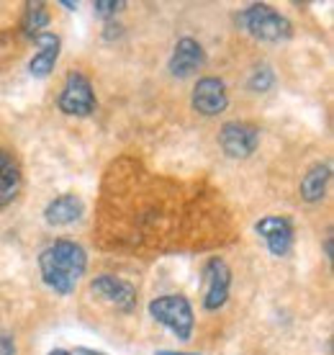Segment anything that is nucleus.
Returning a JSON list of instances; mask_svg holds the SVG:
<instances>
[{
	"label": "nucleus",
	"instance_id": "nucleus-10",
	"mask_svg": "<svg viewBox=\"0 0 334 355\" xmlns=\"http://www.w3.org/2000/svg\"><path fill=\"white\" fill-rule=\"evenodd\" d=\"M206 62V52H203L201 42H195L191 36H183L175 44L173 54H170V62L167 70L173 78H191L195 70H201Z\"/></svg>",
	"mask_w": 334,
	"mask_h": 355
},
{
	"label": "nucleus",
	"instance_id": "nucleus-6",
	"mask_svg": "<svg viewBox=\"0 0 334 355\" xmlns=\"http://www.w3.org/2000/svg\"><path fill=\"white\" fill-rule=\"evenodd\" d=\"M219 144L231 160H247L260 144V129L249 121H227L219 129Z\"/></svg>",
	"mask_w": 334,
	"mask_h": 355
},
{
	"label": "nucleus",
	"instance_id": "nucleus-13",
	"mask_svg": "<svg viewBox=\"0 0 334 355\" xmlns=\"http://www.w3.org/2000/svg\"><path fill=\"white\" fill-rule=\"evenodd\" d=\"M332 180V165L329 162H317L306 170V175L301 178V198L308 204H317L326 196V186Z\"/></svg>",
	"mask_w": 334,
	"mask_h": 355
},
{
	"label": "nucleus",
	"instance_id": "nucleus-20",
	"mask_svg": "<svg viewBox=\"0 0 334 355\" xmlns=\"http://www.w3.org/2000/svg\"><path fill=\"white\" fill-rule=\"evenodd\" d=\"M324 255H326V260H332V237L324 240Z\"/></svg>",
	"mask_w": 334,
	"mask_h": 355
},
{
	"label": "nucleus",
	"instance_id": "nucleus-15",
	"mask_svg": "<svg viewBox=\"0 0 334 355\" xmlns=\"http://www.w3.org/2000/svg\"><path fill=\"white\" fill-rule=\"evenodd\" d=\"M49 26V8L46 3H26V10H24V21H21V28L26 36H39L42 28Z\"/></svg>",
	"mask_w": 334,
	"mask_h": 355
},
{
	"label": "nucleus",
	"instance_id": "nucleus-3",
	"mask_svg": "<svg viewBox=\"0 0 334 355\" xmlns=\"http://www.w3.org/2000/svg\"><path fill=\"white\" fill-rule=\"evenodd\" d=\"M150 314L152 320L170 329L177 340H191V335H193V306L183 293H165V296L152 299Z\"/></svg>",
	"mask_w": 334,
	"mask_h": 355
},
{
	"label": "nucleus",
	"instance_id": "nucleus-1",
	"mask_svg": "<svg viewBox=\"0 0 334 355\" xmlns=\"http://www.w3.org/2000/svg\"><path fill=\"white\" fill-rule=\"evenodd\" d=\"M85 268H88V255L72 240H54L39 252L42 281L60 296H70L78 288Z\"/></svg>",
	"mask_w": 334,
	"mask_h": 355
},
{
	"label": "nucleus",
	"instance_id": "nucleus-21",
	"mask_svg": "<svg viewBox=\"0 0 334 355\" xmlns=\"http://www.w3.org/2000/svg\"><path fill=\"white\" fill-rule=\"evenodd\" d=\"M155 355H198V353H175V350H157Z\"/></svg>",
	"mask_w": 334,
	"mask_h": 355
},
{
	"label": "nucleus",
	"instance_id": "nucleus-19",
	"mask_svg": "<svg viewBox=\"0 0 334 355\" xmlns=\"http://www.w3.org/2000/svg\"><path fill=\"white\" fill-rule=\"evenodd\" d=\"M75 355H108V353H100V350H90V347H78Z\"/></svg>",
	"mask_w": 334,
	"mask_h": 355
},
{
	"label": "nucleus",
	"instance_id": "nucleus-2",
	"mask_svg": "<svg viewBox=\"0 0 334 355\" xmlns=\"http://www.w3.org/2000/svg\"><path fill=\"white\" fill-rule=\"evenodd\" d=\"M239 28L260 42H285L293 34V24L267 3H252L237 13Z\"/></svg>",
	"mask_w": 334,
	"mask_h": 355
},
{
	"label": "nucleus",
	"instance_id": "nucleus-11",
	"mask_svg": "<svg viewBox=\"0 0 334 355\" xmlns=\"http://www.w3.org/2000/svg\"><path fill=\"white\" fill-rule=\"evenodd\" d=\"M34 44H36V54L31 57V62H28V72L34 78H46L54 70L57 60H60V46H62L60 36L42 31L39 36H34Z\"/></svg>",
	"mask_w": 334,
	"mask_h": 355
},
{
	"label": "nucleus",
	"instance_id": "nucleus-5",
	"mask_svg": "<svg viewBox=\"0 0 334 355\" xmlns=\"http://www.w3.org/2000/svg\"><path fill=\"white\" fill-rule=\"evenodd\" d=\"M231 291V268L227 260L211 258L203 266V309L219 311L229 302Z\"/></svg>",
	"mask_w": 334,
	"mask_h": 355
},
{
	"label": "nucleus",
	"instance_id": "nucleus-14",
	"mask_svg": "<svg viewBox=\"0 0 334 355\" xmlns=\"http://www.w3.org/2000/svg\"><path fill=\"white\" fill-rule=\"evenodd\" d=\"M21 183H24V178H21L18 162L6 150H0V209L16 198Z\"/></svg>",
	"mask_w": 334,
	"mask_h": 355
},
{
	"label": "nucleus",
	"instance_id": "nucleus-22",
	"mask_svg": "<svg viewBox=\"0 0 334 355\" xmlns=\"http://www.w3.org/2000/svg\"><path fill=\"white\" fill-rule=\"evenodd\" d=\"M49 355H75V353H70V350H62V347H57V350H52Z\"/></svg>",
	"mask_w": 334,
	"mask_h": 355
},
{
	"label": "nucleus",
	"instance_id": "nucleus-16",
	"mask_svg": "<svg viewBox=\"0 0 334 355\" xmlns=\"http://www.w3.org/2000/svg\"><path fill=\"white\" fill-rule=\"evenodd\" d=\"M273 83H275L273 67H270V64H260V67H255L252 75H249L247 88L252 90V93H267V90L273 88Z\"/></svg>",
	"mask_w": 334,
	"mask_h": 355
},
{
	"label": "nucleus",
	"instance_id": "nucleus-7",
	"mask_svg": "<svg viewBox=\"0 0 334 355\" xmlns=\"http://www.w3.org/2000/svg\"><path fill=\"white\" fill-rule=\"evenodd\" d=\"M90 291L96 293L98 299H103L106 304H111L114 309L123 311V314H129V311L137 309V302H139L137 288H134L129 281L118 278V275H108V273L96 275V278L90 281Z\"/></svg>",
	"mask_w": 334,
	"mask_h": 355
},
{
	"label": "nucleus",
	"instance_id": "nucleus-8",
	"mask_svg": "<svg viewBox=\"0 0 334 355\" xmlns=\"http://www.w3.org/2000/svg\"><path fill=\"white\" fill-rule=\"evenodd\" d=\"M255 232L263 237L273 258H285L293 248V224L285 216H263L255 224Z\"/></svg>",
	"mask_w": 334,
	"mask_h": 355
},
{
	"label": "nucleus",
	"instance_id": "nucleus-4",
	"mask_svg": "<svg viewBox=\"0 0 334 355\" xmlns=\"http://www.w3.org/2000/svg\"><path fill=\"white\" fill-rule=\"evenodd\" d=\"M57 106H60L62 114L80 116V119L93 114L96 111V90H93V83L88 80V75L70 72L64 85H62L60 98H57Z\"/></svg>",
	"mask_w": 334,
	"mask_h": 355
},
{
	"label": "nucleus",
	"instance_id": "nucleus-17",
	"mask_svg": "<svg viewBox=\"0 0 334 355\" xmlns=\"http://www.w3.org/2000/svg\"><path fill=\"white\" fill-rule=\"evenodd\" d=\"M123 6H126L123 0H96V3H93V8H96V13L100 18L116 16V13H118V10H121Z\"/></svg>",
	"mask_w": 334,
	"mask_h": 355
},
{
	"label": "nucleus",
	"instance_id": "nucleus-12",
	"mask_svg": "<svg viewBox=\"0 0 334 355\" xmlns=\"http://www.w3.org/2000/svg\"><path fill=\"white\" fill-rule=\"evenodd\" d=\"M85 214V204L82 198L75 193H62L57 198H52L44 209V222L52 224V227H67V224H75Z\"/></svg>",
	"mask_w": 334,
	"mask_h": 355
},
{
	"label": "nucleus",
	"instance_id": "nucleus-18",
	"mask_svg": "<svg viewBox=\"0 0 334 355\" xmlns=\"http://www.w3.org/2000/svg\"><path fill=\"white\" fill-rule=\"evenodd\" d=\"M0 355H18L16 340L10 338L8 332H3V329H0Z\"/></svg>",
	"mask_w": 334,
	"mask_h": 355
},
{
	"label": "nucleus",
	"instance_id": "nucleus-9",
	"mask_svg": "<svg viewBox=\"0 0 334 355\" xmlns=\"http://www.w3.org/2000/svg\"><path fill=\"white\" fill-rule=\"evenodd\" d=\"M229 106V93L221 78H201L193 88V108L201 116H219Z\"/></svg>",
	"mask_w": 334,
	"mask_h": 355
},
{
	"label": "nucleus",
	"instance_id": "nucleus-23",
	"mask_svg": "<svg viewBox=\"0 0 334 355\" xmlns=\"http://www.w3.org/2000/svg\"><path fill=\"white\" fill-rule=\"evenodd\" d=\"M62 6H64L67 10H75V8H78V3H67V0H62Z\"/></svg>",
	"mask_w": 334,
	"mask_h": 355
}]
</instances>
